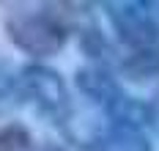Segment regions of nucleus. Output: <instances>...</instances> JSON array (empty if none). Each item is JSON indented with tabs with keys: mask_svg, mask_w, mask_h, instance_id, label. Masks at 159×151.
<instances>
[{
	"mask_svg": "<svg viewBox=\"0 0 159 151\" xmlns=\"http://www.w3.org/2000/svg\"><path fill=\"white\" fill-rule=\"evenodd\" d=\"M8 41L33 61L52 58L66 47L71 28V6H14L3 17Z\"/></svg>",
	"mask_w": 159,
	"mask_h": 151,
	"instance_id": "f257e3e1",
	"label": "nucleus"
},
{
	"mask_svg": "<svg viewBox=\"0 0 159 151\" xmlns=\"http://www.w3.org/2000/svg\"><path fill=\"white\" fill-rule=\"evenodd\" d=\"M77 88L82 96H88L102 110L104 121L137 124V126H151L154 124L151 102L132 96L124 88V83L118 80V74L107 66L85 63L82 69H77Z\"/></svg>",
	"mask_w": 159,
	"mask_h": 151,
	"instance_id": "f03ea898",
	"label": "nucleus"
},
{
	"mask_svg": "<svg viewBox=\"0 0 159 151\" xmlns=\"http://www.w3.org/2000/svg\"><path fill=\"white\" fill-rule=\"evenodd\" d=\"M19 71V94L22 104H33L49 124H55L61 132L74 140V102L71 91L63 83V77L55 69L44 63H28V66L16 69Z\"/></svg>",
	"mask_w": 159,
	"mask_h": 151,
	"instance_id": "7ed1b4c3",
	"label": "nucleus"
},
{
	"mask_svg": "<svg viewBox=\"0 0 159 151\" xmlns=\"http://www.w3.org/2000/svg\"><path fill=\"white\" fill-rule=\"evenodd\" d=\"M124 52H159V3L124 0L102 6Z\"/></svg>",
	"mask_w": 159,
	"mask_h": 151,
	"instance_id": "20e7f679",
	"label": "nucleus"
},
{
	"mask_svg": "<svg viewBox=\"0 0 159 151\" xmlns=\"http://www.w3.org/2000/svg\"><path fill=\"white\" fill-rule=\"evenodd\" d=\"M82 151H151V140L145 126L121 124V121H102L77 140Z\"/></svg>",
	"mask_w": 159,
	"mask_h": 151,
	"instance_id": "39448f33",
	"label": "nucleus"
},
{
	"mask_svg": "<svg viewBox=\"0 0 159 151\" xmlns=\"http://www.w3.org/2000/svg\"><path fill=\"white\" fill-rule=\"evenodd\" d=\"M22 104V94H19V71L8 61L0 58V118H6L11 110Z\"/></svg>",
	"mask_w": 159,
	"mask_h": 151,
	"instance_id": "423d86ee",
	"label": "nucleus"
},
{
	"mask_svg": "<svg viewBox=\"0 0 159 151\" xmlns=\"http://www.w3.org/2000/svg\"><path fill=\"white\" fill-rule=\"evenodd\" d=\"M30 149L33 137L22 124H16V121L0 124V151H30Z\"/></svg>",
	"mask_w": 159,
	"mask_h": 151,
	"instance_id": "0eeeda50",
	"label": "nucleus"
}]
</instances>
